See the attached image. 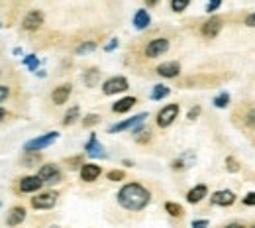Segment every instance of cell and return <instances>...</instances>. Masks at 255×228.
Returning <instances> with one entry per match:
<instances>
[{
    "label": "cell",
    "mask_w": 255,
    "mask_h": 228,
    "mask_svg": "<svg viewBox=\"0 0 255 228\" xmlns=\"http://www.w3.org/2000/svg\"><path fill=\"white\" fill-rule=\"evenodd\" d=\"M151 201V193L139 183H128L118 191V203L132 212L143 210Z\"/></svg>",
    "instance_id": "1"
},
{
    "label": "cell",
    "mask_w": 255,
    "mask_h": 228,
    "mask_svg": "<svg viewBox=\"0 0 255 228\" xmlns=\"http://www.w3.org/2000/svg\"><path fill=\"white\" fill-rule=\"evenodd\" d=\"M57 138H59V132H47V134H41V136H37V138L26 142L24 150H26V154H35V152H39V150L49 148V146L53 144Z\"/></svg>",
    "instance_id": "2"
},
{
    "label": "cell",
    "mask_w": 255,
    "mask_h": 228,
    "mask_svg": "<svg viewBox=\"0 0 255 228\" xmlns=\"http://www.w3.org/2000/svg\"><path fill=\"white\" fill-rule=\"evenodd\" d=\"M128 79L126 77H110L104 81V85H102V93H104L106 97H112V95H118V93H124V90H128Z\"/></svg>",
    "instance_id": "3"
},
{
    "label": "cell",
    "mask_w": 255,
    "mask_h": 228,
    "mask_svg": "<svg viewBox=\"0 0 255 228\" xmlns=\"http://www.w3.org/2000/svg\"><path fill=\"white\" fill-rule=\"evenodd\" d=\"M37 175L41 177L43 185H57V183H61V171H59V167L53 165V163L41 165V169H39Z\"/></svg>",
    "instance_id": "4"
},
{
    "label": "cell",
    "mask_w": 255,
    "mask_h": 228,
    "mask_svg": "<svg viewBox=\"0 0 255 228\" xmlns=\"http://www.w3.org/2000/svg\"><path fill=\"white\" fill-rule=\"evenodd\" d=\"M55 205H57V193L53 191H45V193H39L37 197H32V207L37 210L53 209Z\"/></svg>",
    "instance_id": "5"
},
{
    "label": "cell",
    "mask_w": 255,
    "mask_h": 228,
    "mask_svg": "<svg viewBox=\"0 0 255 228\" xmlns=\"http://www.w3.org/2000/svg\"><path fill=\"white\" fill-rule=\"evenodd\" d=\"M167 50H169V39H167V37H155V39H151V41L147 43L145 55L153 59V57L163 55Z\"/></svg>",
    "instance_id": "6"
},
{
    "label": "cell",
    "mask_w": 255,
    "mask_h": 228,
    "mask_svg": "<svg viewBox=\"0 0 255 228\" xmlns=\"http://www.w3.org/2000/svg\"><path fill=\"white\" fill-rule=\"evenodd\" d=\"M175 118H179V105H167L157 114V126L159 128H169L175 122Z\"/></svg>",
    "instance_id": "7"
},
{
    "label": "cell",
    "mask_w": 255,
    "mask_h": 228,
    "mask_svg": "<svg viewBox=\"0 0 255 228\" xmlns=\"http://www.w3.org/2000/svg\"><path fill=\"white\" fill-rule=\"evenodd\" d=\"M145 118H147V112H141V114H137V116H134V118H128V120H124V122H118V124L110 126L108 132H110V134H118V132H124V130H134L136 126L143 124Z\"/></svg>",
    "instance_id": "8"
},
{
    "label": "cell",
    "mask_w": 255,
    "mask_h": 228,
    "mask_svg": "<svg viewBox=\"0 0 255 228\" xmlns=\"http://www.w3.org/2000/svg\"><path fill=\"white\" fill-rule=\"evenodd\" d=\"M41 185H43V181L39 175H28V177L20 179V191L22 193H35L41 189Z\"/></svg>",
    "instance_id": "9"
},
{
    "label": "cell",
    "mask_w": 255,
    "mask_h": 228,
    "mask_svg": "<svg viewBox=\"0 0 255 228\" xmlns=\"http://www.w3.org/2000/svg\"><path fill=\"white\" fill-rule=\"evenodd\" d=\"M41 24H43V14H41L39 10L28 12L26 18L22 20V28H24L26 32H35L37 28H41Z\"/></svg>",
    "instance_id": "10"
},
{
    "label": "cell",
    "mask_w": 255,
    "mask_h": 228,
    "mask_svg": "<svg viewBox=\"0 0 255 228\" xmlns=\"http://www.w3.org/2000/svg\"><path fill=\"white\" fill-rule=\"evenodd\" d=\"M220 30H222V18H218V16H212V18H208L206 22L202 24V35L204 37H216L218 34H220Z\"/></svg>",
    "instance_id": "11"
},
{
    "label": "cell",
    "mask_w": 255,
    "mask_h": 228,
    "mask_svg": "<svg viewBox=\"0 0 255 228\" xmlns=\"http://www.w3.org/2000/svg\"><path fill=\"white\" fill-rule=\"evenodd\" d=\"M210 203L216 205V207H230L236 203V193L230 191V189H224V191H216L212 197H210Z\"/></svg>",
    "instance_id": "12"
},
{
    "label": "cell",
    "mask_w": 255,
    "mask_h": 228,
    "mask_svg": "<svg viewBox=\"0 0 255 228\" xmlns=\"http://www.w3.org/2000/svg\"><path fill=\"white\" fill-rule=\"evenodd\" d=\"M100 173H102V169H100V165H96V163H83V165H81V179L86 181V183H92V181H96V179L100 177Z\"/></svg>",
    "instance_id": "13"
},
{
    "label": "cell",
    "mask_w": 255,
    "mask_h": 228,
    "mask_svg": "<svg viewBox=\"0 0 255 228\" xmlns=\"http://www.w3.org/2000/svg\"><path fill=\"white\" fill-rule=\"evenodd\" d=\"M71 93H73V87L71 85H61V87H57L53 93H51V101H53L55 105H65L67 101H69V97H71Z\"/></svg>",
    "instance_id": "14"
},
{
    "label": "cell",
    "mask_w": 255,
    "mask_h": 228,
    "mask_svg": "<svg viewBox=\"0 0 255 228\" xmlns=\"http://www.w3.org/2000/svg\"><path fill=\"white\" fill-rule=\"evenodd\" d=\"M85 150H86V154H88L90 158H104V156H106V154H104V146H102V144L96 140V134H90V138H88Z\"/></svg>",
    "instance_id": "15"
},
{
    "label": "cell",
    "mask_w": 255,
    "mask_h": 228,
    "mask_svg": "<svg viewBox=\"0 0 255 228\" xmlns=\"http://www.w3.org/2000/svg\"><path fill=\"white\" fill-rule=\"evenodd\" d=\"M157 73H159L161 77L173 79V77H177V75L181 73V65H179V61H167V63H161V65L157 67Z\"/></svg>",
    "instance_id": "16"
},
{
    "label": "cell",
    "mask_w": 255,
    "mask_h": 228,
    "mask_svg": "<svg viewBox=\"0 0 255 228\" xmlns=\"http://www.w3.org/2000/svg\"><path fill=\"white\" fill-rule=\"evenodd\" d=\"M206 193H208V187H206V185H196V187H192V189L187 193V201H188L190 205H196V203H200L204 197H206Z\"/></svg>",
    "instance_id": "17"
},
{
    "label": "cell",
    "mask_w": 255,
    "mask_h": 228,
    "mask_svg": "<svg viewBox=\"0 0 255 228\" xmlns=\"http://www.w3.org/2000/svg\"><path fill=\"white\" fill-rule=\"evenodd\" d=\"M136 103H137V99H136V97H124V99H120L118 103H114V105H112V110H114L116 114H124V112L132 110Z\"/></svg>",
    "instance_id": "18"
},
{
    "label": "cell",
    "mask_w": 255,
    "mask_h": 228,
    "mask_svg": "<svg viewBox=\"0 0 255 228\" xmlns=\"http://www.w3.org/2000/svg\"><path fill=\"white\" fill-rule=\"evenodd\" d=\"M26 218V209L24 207H12L8 216H6V224L10 226H16V224H22Z\"/></svg>",
    "instance_id": "19"
},
{
    "label": "cell",
    "mask_w": 255,
    "mask_h": 228,
    "mask_svg": "<svg viewBox=\"0 0 255 228\" xmlns=\"http://www.w3.org/2000/svg\"><path fill=\"white\" fill-rule=\"evenodd\" d=\"M149 24H151V18H149L147 10H137L136 16H134V26H136V30H145Z\"/></svg>",
    "instance_id": "20"
},
{
    "label": "cell",
    "mask_w": 255,
    "mask_h": 228,
    "mask_svg": "<svg viewBox=\"0 0 255 228\" xmlns=\"http://www.w3.org/2000/svg\"><path fill=\"white\" fill-rule=\"evenodd\" d=\"M169 93H171L169 87H165V85H155V87H153V90H151V101H161V99L169 97Z\"/></svg>",
    "instance_id": "21"
},
{
    "label": "cell",
    "mask_w": 255,
    "mask_h": 228,
    "mask_svg": "<svg viewBox=\"0 0 255 228\" xmlns=\"http://www.w3.org/2000/svg\"><path fill=\"white\" fill-rule=\"evenodd\" d=\"M98 79H100V71L94 69V67L88 69V71H85V75H83V81H85L86 87H94L98 83Z\"/></svg>",
    "instance_id": "22"
},
{
    "label": "cell",
    "mask_w": 255,
    "mask_h": 228,
    "mask_svg": "<svg viewBox=\"0 0 255 228\" xmlns=\"http://www.w3.org/2000/svg\"><path fill=\"white\" fill-rule=\"evenodd\" d=\"M96 50V41H83L79 48L75 50V53L77 55H85V53H90V52H94Z\"/></svg>",
    "instance_id": "23"
},
{
    "label": "cell",
    "mask_w": 255,
    "mask_h": 228,
    "mask_svg": "<svg viewBox=\"0 0 255 228\" xmlns=\"http://www.w3.org/2000/svg\"><path fill=\"white\" fill-rule=\"evenodd\" d=\"M79 106H73V108H69L67 110V114H65V118H63V126H71L77 118H79Z\"/></svg>",
    "instance_id": "24"
},
{
    "label": "cell",
    "mask_w": 255,
    "mask_h": 228,
    "mask_svg": "<svg viewBox=\"0 0 255 228\" xmlns=\"http://www.w3.org/2000/svg\"><path fill=\"white\" fill-rule=\"evenodd\" d=\"M165 210H167L171 216H175V218H177V216H183V212H185L181 205H177V203H171V201H169V203H165Z\"/></svg>",
    "instance_id": "25"
},
{
    "label": "cell",
    "mask_w": 255,
    "mask_h": 228,
    "mask_svg": "<svg viewBox=\"0 0 255 228\" xmlns=\"http://www.w3.org/2000/svg\"><path fill=\"white\" fill-rule=\"evenodd\" d=\"M188 4H190V0H171L173 12H183V10L188 8Z\"/></svg>",
    "instance_id": "26"
},
{
    "label": "cell",
    "mask_w": 255,
    "mask_h": 228,
    "mask_svg": "<svg viewBox=\"0 0 255 228\" xmlns=\"http://www.w3.org/2000/svg\"><path fill=\"white\" fill-rule=\"evenodd\" d=\"M24 65L30 67V71H37V65H39L37 55H26V57H24Z\"/></svg>",
    "instance_id": "27"
},
{
    "label": "cell",
    "mask_w": 255,
    "mask_h": 228,
    "mask_svg": "<svg viewBox=\"0 0 255 228\" xmlns=\"http://www.w3.org/2000/svg\"><path fill=\"white\" fill-rule=\"evenodd\" d=\"M228 103H230V95L228 93H222V95H218L214 99V106H218V108H226Z\"/></svg>",
    "instance_id": "28"
},
{
    "label": "cell",
    "mask_w": 255,
    "mask_h": 228,
    "mask_svg": "<svg viewBox=\"0 0 255 228\" xmlns=\"http://www.w3.org/2000/svg\"><path fill=\"white\" fill-rule=\"evenodd\" d=\"M98 122H100V116H98V114H86L85 120H83V126H85V128H90V126H94V124H98Z\"/></svg>",
    "instance_id": "29"
},
{
    "label": "cell",
    "mask_w": 255,
    "mask_h": 228,
    "mask_svg": "<svg viewBox=\"0 0 255 228\" xmlns=\"http://www.w3.org/2000/svg\"><path fill=\"white\" fill-rule=\"evenodd\" d=\"M226 169L232 171V173H238V171H239V163H238V159H234V158H226Z\"/></svg>",
    "instance_id": "30"
},
{
    "label": "cell",
    "mask_w": 255,
    "mask_h": 228,
    "mask_svg": "<svg viewBox=\"0 0 255 228\" xmlns=\"http://www.w3.org/2000/svg\"><path fill=\"white\" fill-rule=\"evenodd\" d=\"M108 181H122L124 177H126V173L124 171H120V169H112V171H108Z\"/></svg>",
    "instance_id": "31"
},
{
    "label": "cell",
    "mask_w": 255,
    "mask_h": 228,
    "mask_svg": "<svg viewBox=\"0 0 255 228\" xmlns=\"http://www.w3.org/2000/svg\"><path fill=\"white\" fill-rule=\"evenodd\" d=\"M220 4H222V0H208V4H206V12H208V14L216 12V10L220 8Z\"/></svg>",
    "instance_id": "32"
},
{
    "label": "cell",
    "mask_w": 255,
    "mask_h": 228,
    "mask_svg": "<svg viewBox=\"0 0 255 228\" xmlns=\"http://www.w3.org/2000/svg\"><path fill=\"white\" fill-rule=\"evenodd\" d=\"M245 124L249 128H255V108H251L247 114H245Z\"/></svg>",
    "instance_id": "33"
},
{
    "label": "cell",
    "mask_w": 255,
    "mask_h": 228,
    "mask_svg": "<svg viewBox=\"0 0 255 228\" xmlns=\"http://www.w3.org/2000/svg\"><path fill=\"white\" fill-rule=\"evenodd\" d=\"M243 205H247V207H255V191H251V193H247V195L243 197Z\"/></svg>",
    "instance_id": "34"
},
{
    "label": "cell",
    "mask_w": 255,
    "mask_h": 228,
    "mask_svg": "<svg viewBox=\"0 0 255 228\" xmlns=\"http://www.w3.org/2000/svg\"><path fill=\"white\" fill-rule=\"evenodd\" d=\"M8 95H10V88L6 85H0V103H4L8 99Z\"/></svg>",
    "instance_id": "35"
},
{
    "label": "cell",
    "mask_w": 255,
    "mask_h": 228,
    "mask_svg": "<svg viewBox=\"0 0 255 228\" xmlns=\"http://www.w3.org/2000/svg\"><path fill=\"white\" fill-rule=\"evenodd\" d=\"M198 114H200V106H192V108L188 110V114H187V118H188V120H194V118H196Z\"/></svg>",
    "instance_id": "36"
},
{
    "label": "cell",
    "mask_w": 255,
    "mask_h": 228,
    "mask_svg": "<svg viewBox=\"0 0 255 228\" xmlns=\"http://www.w3.org/2000/svg\"><path fill=\"white\" fill-rule=\"evenodd\" d=\"M114 48H118V39H116V37H112V39L104 45V52H112Z\"/></svg>",
    "instance_id": "37"
},
{
    "label": "cell",
    "mask_w": 255,
    "mask_h": 228,
    "mask_svg": "<svg viewBox=\"0 0 255 228\" xmlns=\"http://www.w3.org/2000/svg\"><path fill=\"white\" fill-rule=\"evenodd\" d=\"M245 26H249V28H255V12H253V14H249V16L245 18Z\"/></svg>",
    "instance_id": "38"
},
{
    "label": "cell",
    "mask_w": 255,
    "mask_h": 228,
    "mask_svg": "<svg viewBox=\"0 0 255 228\" xmlns=\"http://www.w3.org/2000/svg\"><path fill=\"white\" fill-rule=\"evenodd\" d=\"M161 2V0H145V4H147V8H155L157 4Z\"/></svg>",
    "instance_id": "39"
},
{
    "label": "cell",
    "mask_w": 255,
    "mask_h": 228,
    "mask_svg": "<svg viewBox=\"0 0 255 228\" xmlns=\"http://www.w3.org/2000/svg\"><path fill=\"white\" fill-rule=\"evenodd\" d=\"M192 226H194V228H198V226H208V220H194Z\"/></svg>",
    "instance_id": "40"
},
{
    "label": "cell",
    "mask_w": 255,
    "mask_h": 228,
    "mask_svg": "<svg viewBox=\"0 0 255 228\" xmlns=\"http://www.w3.org/2000/svg\"><path fill=\"white\" fill-rule=\"evenodd\" d=\"M37 159H39V158H28V159H26V163H35Z\"/></svg>",
    "instance_id": "41"
},
{
    "label": "cell",
    "mask_w": 255,
    "mask_h": 228,
    "mask_svg": "<svg viewBox=\"0 0 255 228\" xmlns=\"http://www.w3.org/2000/svg\"><path fill=\"white\" fill-rule=\"evenodd\" d=\"M4 116H6V110H4V108H0V120H2Z\"/></svg>",
    "instance_id": "42"
}]
</instances>
